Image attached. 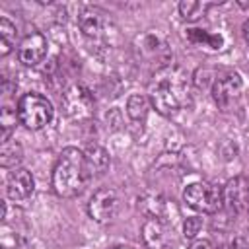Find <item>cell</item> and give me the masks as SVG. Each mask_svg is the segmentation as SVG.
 <instances>
[{"label": "cell", "instance_id": "cell-1", "mask_svg": "<svg viewBox=\"0 0 249 249\" xmlns=\"http://www.w3.org/2000/svg\"><path fill=\"white\" fill-rule=\"evenodd\" d=\"M148 99L163 117L179 113L189 99V78L185 70L173 64L160 68L148 86Z\"/></svg>", "mask_w": 249, "mask_h": 249}, {"label": "cell", "instance_id": "cell-2", "mask_svg": "<svg viewBox=\"0 0 249 249\" xmlns=\"http://www.w3.org/2000/svg\"><path fill=\"white\" fill-rule=\"evenodd\" d=\"M89 177H91V169L86 160V154L74 146H68L60 152L53 167L51 185L58 196L72 198L78 196L88 187Z\"/></svg>", "mask_w": 249, "mask_h": 249}, {"label": "cell", "instance_id": "cell-3", "mask_svg": "<svg viewBox=\"0 0 249 249\" xmlns=\"http://www.w3.org/2000/svg\"><path fill=\"white\" fill-rule=\"evenodd\" d=\"M53 113H54L53 103L45 95L35 93V91L21 95L18 103V119L29 130H39L47 126L53 119Z\"/></svg>", "mask_w": 249, "mask_h": 249}, {"label": "cell", "instance_id": "cell-4", "mask_svg": "<svg viewBox=\"0 0 249 249\" xmlns=\"http://www.w3.org/2000/svg\"><path fill=\"white\" fill-rule=\"evenodd\" d=\"M183 200L189 208H193L196 212L214 214L216 210L222 208L224 195H222L220 187L206 183V181H196V183L187 185V189L183 191Z\"/></svg>", "mask_w": 249, "mask_h": 249}, {"label": "cell", "instance_id": "cell-5", "mask_svg": "<svg viewBox=\"0 0 249 249\" xmlns=\"http://www.w3.org/2000/svg\"><path fill=\"white\" fill-rule=\"evenodd\" d=\"M62 109L72 121H89L95 113V97L89 88L74 84L62 93Z\"/></svg>", "mask_w": 249, "mask_h": 249}, {"label": "cell", "instance_id": "cell-6", "mask_svg": "<svg viewBox=\"0 0 249 249\" xmlns=\"http://www.w3.org/2000/svg\"><path fill=\"white\" fill-rule=\"evenodd\" d=\"M119 206L121 200L115 189H97L88 202V214L97 224H109L117 216Z\"/></svg>", "mask_w": 249, "mask_h": 249}, {"label": "cell", "instance_id": "cell-7", "mask_svg": "<svg viewBox=\"0 0 249 249\" xmlns=\"http://www.w3.org/2000/svg\"><path fill=\"white\" fill-rule=\"evenodd\" d=\"M78 25L82 29V33L88 37V39H93V41H101L109 35V29H111V19H109V14L99 10V8H88L80 14L78 18Z\"/></svg>", "mask_w": 249, "mask_h": 249}, {"label": "cell", "instance_id": "cell-8", "mask_svg": "<svg viewBox=\"0 0 249 249\" xmlns=\"http://www.w3.org/2000/svg\"><path fill=\"white\" fill-rule=\"evenodd\" d=\"M224 204L231 214H241L249 210V179L239 175L226 183L222 189Z\"/></svg>", "mask_w": 249, "mask_h": 249}, {"label": "cell", "instance_id": "cell-9", "mask_svg": "<svg viewBox=\"0 0 249 249\" xmlns=\"http://www.w3.org/2000/svg\"><path fill=\"white\" fill-rule=\"evenodd\" d=\"M241 88H243V82L239 74L228 72L212 82V97L220 109H230V105L239 97Z\"/></svg>", "mask_w": 249, "mask_h": 249}, {"label": "cell", "instance_id": "cell-10", "mask_svg": "<svg viewBox=\"0 0 249 249\" xmlns=\"http://www.w3.org/2000/svg\"><path fill=\"white\" fill-rule=\"evenodd\" d=\"M47 49H49L47 37L41 31H31L21 39L18 47V58L25 66H35L43 62V58L47 56Z\"/></svg>", "mask_w": 249, "mask_h": 249}, {"label": "cell", "instance_id": "cell-11", "mask_svg": "<svg viewBox=\"0 0 249 249\" xmlns=\"http://www.w3.org/2000/svg\"><path fill=\"white\" fill-rule=\"evenodd\" d=\"M35 191V181L31 171L23 169V167H16L6 181V193L12 200H25L33 195Z\"/></svg>", "mask_w": 249, "mask_h": 249}, {"label": "cell", "instance_id": "cell-12", "mask_svg": "<svg viewBox=\"0 0 249 249\" xmlns=\"http://www.w3.org/2000/svg\"><path fill=\"white\" fill-rule=\"evenodd\" d=\"M142 241L148 249H165L169 243V233L160 218H148L142 224Z\"/></svg>", "mask_w": 249, "mask_h": 249}, {"label": "cell", "instance_id": "cell-13", "mask_svg": "<svg viewBox=\"0 0 249 249\" xmlns=\"http://www.w3.org/2000/svg\"><path fill=\"white\" fill-rule=\"evenodd\" d=\"M84 154H86V160H88V163H89L91 173L101 175V173L107 171V167H109V154H107V150H105L103 146H99V144H89Z\"/></svg>", "mask_w": 249, "mask_h": 249}, {"label": "cell", "instance_id": "cell-14", "mask_svg": "<svg viewBox=\"0 0 249 249\" xmlns=\"http://www.w3.org/2000/svg\"><path fill=\"white\" fill-rule=\"evenodd\" d=\"M148 109H150V99L146 95H142V93H132L126 99V113L136 123H140V121L146 119Z\"/></svg>", "mask_w": 249, "mask_h": 249}, {"label": "cell", "instance_id": "cell-15", "mask_svg": "<svg viewBox=\"0 0 249 249\" xmlns=\"http://www.w3.org/2000/svg\"><path fill=\"white\" fill-rule=\"evenodd\" d=\"M23 158V150H21V144L16 142V140H4L2 142V148H0V163L2 167H12V165H18Z\"/></svg>", "mask_w": 249, "mask_h": 249}, {"label": "cell", "instance_id": "cell-16", "mask_svg": "<svg viewBox=\"0 0 249 249\" xmlns=\"http://www.w3.org/2000/svg\"><path fill=\"white\" fill-rule=\"evenodd\" d=\"M18 39V29L8 18H0V54L6 56L14 49Z\"/></svg>", "mask_w": 249, "mask_h": 249}, {"label": "cell", "instance_id": "cell-17", "mask_svg": "<svg viewBox=\"0 0 249 249\" xmlns=\"http://www.w3.org/2000/svg\"><path fill=\"white\" fill-rule=\"evenodd\" d=\"M187 39H189L191 43L204 45V47H210V49H214V51L222 49V45H224L222 35L208 33V31H204V29H189V31H187Z\"/></svg>", "mask_w": 249, "mask_h": 249}, {"label": "cell", "instance_id": "cell-18", "mask_svg": "<svg viewBox=\"0 0 249 249\" xmlns=\"http://www.w3.org/2000/svg\"><path fill=\"white\" fill-rule=\"evenodd\" d=\"M212 4L208 2H196V0H183L179 4V14L185 21H196L200 16L206 14V10L210 8Z\"/></svg>", "mask_w": 249, "mask_h": 249}, {"label": "cell", "instance_id": "cell-19", "mask_svg": "<svg viewBox=\"0 0 249 249\" xmlns=\"http://www.w3.org/2000/svg\"><path fill=\"white\" fill-rule=\"evenodd\" d=\"M16 119H18V109L10 107V105H4L2 111H0V126H2V142L4 140H10V134L16 126Z\"/></svg>", "mask_w": 249, "mask_h": 249}, {"label": "cell", "instance_id": "cell-20", "mask_svg": "<svg viewBox=\"0 0 249 249\" xmlns=\"http://www.w3.org/2000/svg\"><path fill=\"white\" fill-rule=\"evenodd\" d=\"M200 230H202V218H198V216H191L183 224V233L187 239H195L200 233Z\"/></svg>", "mask_w": 249, "mask_h": 249}, {"label": "cell", "instance_id": "cell-21", "mask_svg": "<svg viewBox=\"0 0 249 249\" xmlns=\"http://www.w3.org/2000/svg\"><path fill=\"white\" fill-rule=\"evenodd\" d=\"M189 249H214V247H212V243L208 239H195Z\"/></svg>", "mask_w": 249, "mask_h": 249}, {"label": "cell", "instance_id": "cell-22", "mask_svg": "<svg viewBox=\"0 0 249 249\" xmlns=\"http://www.w3.org/2000/svg\"><path fill=\"white\" fill-rule=\"evenodd\" d=\"M228 249H249V243L243 237H235V239H231V243L228 245Z\"/></svg>", "mask_w": 249, "mask_h": 249}, {"label": "cell", "instance_id": "cell-23", "mask_svg": "<svg viewBox=\"0 0 249 249\" xmlns=\"http://www.w3.org/2000/svg\"><path fill=\"white\" fill-rule=\"evenodd\" d=\"M243 37H245V41L249 43V19L243 23Z\"/></svg>", "mask_w": 249, "mask_h": 249}, {"label": "cell", "instance_id": "cell-24", "mask_svg": "<svg viewBox=\"0 0 249 249\" xmlns=\"http://www.w3.org/2000/svg\"><path fill=\"white\" fill-rule=\"evenodd\" d=\"M113 249H134V247H126V245H119V247H113Z\"/></svg>", "mask_w": 249, "mask_h": 249}]
</instances>
